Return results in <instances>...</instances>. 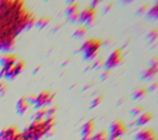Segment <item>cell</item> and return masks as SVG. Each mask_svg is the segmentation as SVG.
Here are the masks:
<instances>
[{"label":"cell","instance_id":"1","mask_svg":"<svg viewBox=\"0 0 158 140\" xmlns=\"http://www.w3.org/2000/svg\"><path fill=\"white\" fill-rule=\"evenodd\" d=\"M35 22L36 17L22 1H0V50L11 49L17 34Z\"/></svg>","mask_w":158,"mask_h":140},{"label":"cell","instance_id":"2","mask_svg":"<svg viewBox=\"0 0 158 140\" xmlns=\"http://www.w3.org/2000/svg\"><path fill=\"white\" fill-rule=\"evenodd\" d=\"M54 117H46L43 120H32V123L22 131L26 140H41L43 136L51 135L54 126Z\"/></svg>","mask_w":158,"mask_h":140},{"label":"cell","instance_id":"3","mask_svg":"<svg viewBox=\"0 0 158 140\" xmlns=\"http://www.w3.org/2000/svg\"><path fill=\"white\" fill-rule=\"evenodd\" d=\"M102 45H104L102 39L94 38V37L86 38V39L83 42V44H81L79 52L83 53V59H84L85 61H93L94 59L98 58V54H99L100 48H101Z\"/></svg>","mask_w":158,"mask_h":140},{"label":"cell","instance_id":"4","mask_svg":"<svg viewBox=\"0 0 158 140\" xmlns=\"http://www.w3.org/2000/svg\"><path fill=\"white\" fill-rule=\"evenodd\" d=\"M53 99H54V95L51 91H48V90L41 91L38 95H35V96H31L30 98H27V101L30 102V104L32 103L36 109L46 108L47 106H51L52 102H53Z\"/></svg>","mask_w":158,"mask_h":140},{"label":"cell","instance_id":"5","mask_svg":"<svg viewBox=\"0 0 158 140\" xmlns=\"http://www.w3.org/2000/svg\"><path fill=\"white\" fill-rule=\"evenodd\" d=\"M123 60V54H122V49L121 48H117L115 50H112L109 56L104 60V69L105 70H111L116 66H118Z\"/></svg>","mask_w":158,"mask_h":140},{"label":"cell","instance_id":"6","mask_svg":"<svg viewBox=\"0 0 158 140\" xmlns=\"http://www.w3.org/2000/svg\"><path fill=\"white\" fill-rule=\"evenodd\" d=\"M95 18H96V10L90 7V6H86L80 11L78 22L81 23V25H85L86 27H89L95 22Z\"/></svg>","mask_w":158,"mask_h":140},{"label":"cell","instance_id":"7","mask_svg":"<svg viewBox=\"0 0 158 140\" xmlns=\"http://www.w3.org/2000/svg\"><path fill=\"white\" fill-rule=\"evenodd\" d=\"M127 131V126L122 120H114L110 126H109V136H115V138H120Z\"/></svg>","mask_w":158,"mask_h":140},{"label":"cell","instance_id":"8","mask_svg":"<svg viewBox=\"0 0 158 140\" xmlns=\"http://www.w3.org/2000/svg\"><path fill=\"white\" fill-rule=\"evenodd\" d=\"M17 56L12 55V54H5L0 58V65H1V71H0V76H2L16 61H17Z\"/></svg>","mask_w":158,"mask_h":140},{"label":"cell","instance_id":"9","mask_svg":"<svg viewBox=\"0 0 158 140\" xmlns=\"http://www.w3.org/2000/svg\"><path fill=\"white\" fill-rule=\"evenodd\" d=\"M23 68H25V61L23 60H17L2 76L7 77V79H14V77H16L17 75L21 74V71L23 70Z\"/></svg>","mask_w":158,"mask_h":140},{"label":"cell","instance_id":"10","mask_svg":"<svg viewBox=\"0 0 158 140\" xmlns=\"http://www.w3.org/2000/svg\"><path fill=\"white\" fill-rule=\"evenodd\" d=\"M152 118H153V114H152L151 112H143L142 114H139V115L135 119V122H133L132 124L136 125V126H143V125L148 124V122H151Z\"/></svg>","mask_w":158,"mask_h":140},{"label":"cell","instance_id":"11","mask_svg":"<svg viewBox=\"0 0 158 140\" xmlns=\"http://www.w3.org/2000/svg\"><path fill=\"white\" fill-rule=\"evenodd\" d=\"M94 130H95V122H94L93 119L86 120V122L81 125V130H80L81 138H83V136H91V135L94 134Z\"/></svg>","mask_w":158,"mask_h":140},{"label":"cell","instance_id":"12","mask_svg":"<svg viewBox=\"0 0 158 140\" xmlns=\"http://www.w3.org/2000/svg\"><path fill=\"white\" fill-rule=\"evenodd\" d=\"M157 75H158V68L148 65L147 68L143 69V71L141 74V79L142 80H153Z\"/></svg>","mask_w":158,"mask_h":140},{"label":"cell","instance_id":"13","mask_svg":"<svg viewBox=\"0 0 158 140\" xmlns=\"http://www.w3.org/2000/svg\"><path fill=\"white\" fill-rule=\"evenodd\" d=\"M19 133L16 126H9L0 131V140H11Z\"/></svg>","mask_w":158,"mask_h":140},{"label":"cell","instance_id":"14","mask_svg":"<svg viewBox=\"0 0 158 140\" xmlns=\"http://www.w3.org/2000/svg\"><path fill=\"white\" fill-rule=\"evenodd\" d=\"M153 134H156L153 129H148V128H144V129H141V130H138V131L135 134V136H133V140H146V139H148L149 136H152Z\"/></svg>","mask_w":158,"mask_h":140},{"label":"cell","instance_id":"15","mask_svg":"<svg viewBox=\"0 0 158 140\" xmlns=\"http://www.w3.org/2000/svg\"><path fill=\"white\" fill-rule=\"evenodd\" d=\"M28 107H30V102L27 101L26 97H21V98L16 102V112H17L19 114H25L26 111L28 109Z\"/></svg>","mask_w":158,"mask_h":140},{"label":"cell","instance_id":"16","mask_svg":"<svg viewBox=\"0 0 158 140\" xmlns=\"http://www.w3.org/2000/svg\"><path fill=\"white\" fill-rule=\"evenodd\" d=\"M146 17L149 20H153V21L158 20V1L154 2L152 6H149L148 11L146 12Z\"/></svg>","mask_w":158,"mask_h":140},{"label":"cell","instance_id":"17","mask_svg":"<svg viewBox=\"0 0 158 140\" xmlns=\"http://www.w3.org/2000/svg\"><path fill=\"white\" fill-rule=\"evenodd\" d=\"M88 33V27L85 25H79L78 28H75V31L73 32V37L74 38H83L85 37Z\"/></svg>","mask_w":158,"mask_h":140},{"label":"cell","instance_id":"18","mask_svg":"<svg viewBox=\"0 0 158 140\" xmlns=\"http://www.w3.org/2000/svg\"><path fill=\"white\" fill-rule=\"evenodd\" d=\"M147 95V88L146 87H137L133 92H132V99H142L144 96Z\"/></svg>","mask_w":158,"mask_h":140},{"label":"cell","instance_id":"19","mask_svg":"<svg viewBox=\"0 0 158 140\" xmlns=\"http://www.w3.org/2000/svg\"><path fill=\"white\" fill-rule=\"evenodd\" d=\"M75 11H79V4H78L77 1H72V2H69V4L67 5L64 12H65V16H69V15L74 14Z\"/></svg>","mask_w":158,"mask_h":140},{"label":"cell","instance_id":"20","mask_svg":"<svg viewBox=\"0 0 158 140\" xmlns=\"http://www.w3.org/2000/svg\"><path fill=\"white\" fill-rule=\"evenodd\" d=\"M47 117V108H40L36 109L33 114V120H43Z\"/></svg>","mask_w":158,"mask_h":140},{"label":"cell","instance_id":"21","mask_svg":"<svg viewBox=\"0 0 158 140\" xmlns=\"http://www.w3.org/2000/svg\"><path fill=\"white\" fill-rule=\"evenodd\" d=\"M147 39H148V42H149L151 44L154 43V42H158V27L151 29V31L147 33Z\"/></svg>","mask_w":158,"mask_h":140},{"label":"cell","instance_id":"22","mask_svg":"<svg viewBox=\"0 0 158 140\" xmlns=\"http://www.w3.org/2000/svg\"><path fill=\"white\" fill-rule=\"evenodd\" d=\"M107 131L106 130H99L91 135L90 140H107Z\"/></svg>","mask_w":158,"mask_h":140},{"label":"cell","instance_id":"23","mask_svg":"<svg viewBox=\"0 0 158 140\" xmlns=\"http://www.w3.org/2000/svg\"><path fill=\"white\" fill-rule=\"evenodd\" d=\"M49 21H51V18H49V17L43 16V17L37 18V20H36V22H35V25H36L38 28H43V27H46V26L49 23Z\"/></svg>","mask_w":158,"mask_h":140},{"label":"cell","instance_id":"24","mask_svg":"<svg viewBox=\"0 0 158 140\" xmlns=\"http://www.w3.org/2000/svg\"><path fill=\"white\" fill-rule=\"evenodd\" d=\"M101 68H104V59L102 58H96L91 61L89 69H101Z\"/></svg>","mask_w":158,"mask_h":140},{"label":"cell","instance_id":"25","mask_svg":"<svg viewBox=\"0 0 158 140\" xmlns=\"http://www.w3.org/2000/svg\"><path fill=\"white\" fill-rule=\"evenodd\" d=\"M144 111H143V107L142 106H135L131 111H130V114L132 115V117H135V118H137L139 114H142Z\"/></svg>","mask_w":158,"mask_h":140},{"label":"cell","instance_id":"26","mask_svg":"<svg viewBox=\"0 0 158 140\" xmlns=\"http://www.w3.org/2000/svg\"><path fill=\"white\" fill-rule=\"evenodd\" d=\"M102 102V96L101 95H98V96H95L93 99H91V102H90V109H93V108H95V107H98L100 103Z\"/></svg>","mask_w":158,"mask_h":140},{"label":"cell","instance_id":"27","mask_svg":"<svg viewBox=\"0 0 158 140\" xmlns=\"http://www.w3.org/2000/svg\"><path fill=\"white\" fill-rule=\"evenodd\" d=\"M79 15H80V10H79V11H75L74 14H72V15H69V16H67V18H68L69 22H78Z\"/></svg>","mask_w":158,"mask_h":140},{"label":"cell","instance_id":"28","mask_svg":"<svg viewBox=\"0 0 158 140\" xmlns=\"http://www.w3.org/2000/svg\"><path fill=\"white\" fill-rule=\"evenodd\" d=\"M148 9H149V6H148V4H142L139 7H138V10H137V14L138 15H146V12L148 11Z\"/></svg>","mask_w":158,"mask_h":140},{"label":"cell","instance_id":"29","mask_svg":"<svg viewBox=\"0 0 158 140\" xmlns=\"http://www.w3.org/2000/svg\"><path fill=\"white\" fill-rule=\"evenodd\" d=\"M158 88V81H153L149 86H148V88H147V92H153V91H156Z\"/></svg>","mask_w":158,"mask_h":140},{"label":"cell","instance_id":"30","mask_svg":"<svg viewBox=\"0 0 158 140\" xmlns=\"http://www.w3.org/2000/svg\"><path fill=\"white\" fill-rule=\"evenodd\" d=\"M109 76H110V71H109V70H104V71L101 72V75H100V80H101V81H105Z\"/></svg>","mask_w":158,"mask_h":140},{"label":"cell","instance_id":"31","mask_svg":"<svg viewBox=\"0 0 158 140\" xmlns=\"http://www.w3.org/2000/svg\"><path fill=\"white\" fill-rule=\"evenodd\" d=\"M148 65H151V66H157V68H158V56H153V58L149 60Z\"/></svg>","mask_w":158,"mask_h":140},{"label":"cell","instance_id":"32","mask_svg":"<svg viewBox=\"0 0 158 140\" xmlns=\"http://www.w3.org/2000/svg\"><path fill=\"white\" fill-rule=\"evenodd\" d=\"M112 6H114V4H112V2H107V4L104 6V10H102V12H104V14H106L107 11H110V10H111V7H112Z\"/></svg>","mask_w":158,"mask_h":140},{"label":"cell","instance_id":"33","mask_svg":"<svg viewBox=\"0 0 158 140\" xmlns=\"http://www.w3.org/2000/svg\"><path fill=\"white\" fill-rule=\"evenodd\" d=\"M99 5H100V1H99V0H94V1H91V2H90V5H89V6L96 10V6H99Z\"/></svg>","mask_w":158,"mask_h":140},{"label":"cell","instance_id":"34","mask_svg":"<svg viewBox=\"0 0 158 140\" xmlns=\"http://www.w3.org/2000/svg\"><path fill=\"white\" fill-rule=\"evenodd\" d=\"M6 91V85L4 82H0V95H2Z\"/></svg>","mask_w":158,"mask_h":140},{"label":"cell","instance_id":"35","mask_svg":"<svg viewBox=\"0 0 158 140\" xmlns=\"http://www.w3.org/2000/svg\"><path fill=\"white\" fill-rule=\"evenodd\" d=\"M146 140H158V136H157V134H153L152 136H149V138L146 139Z\"/></svg>","mask_w":158,"mask_h":140},{"label":"cell","instance_id":"36","mask_svg":"<svg viewBox=\"0 0 158 140\" xmlns=\"http://www.w3.org/2000/svg\"><path fill=\"white\" fill-rule=\"evenodd\" d=\"M125 101H126V97H121V98H120V99L117 101V104L120 106V104H122V103H123Z\"/></svg>","mask_w":158,"mask_h":140},{"label":"cell","instance_id":"37","mask_svg":"<svg viewBox=\"0 0 158 140\" xmlns=\"http://www.w3.org/2000/svg\"><path fill=\"white\" fill-rule=\"evenodd\" d=\"M90 86H93V82H89V84H85V86H84V88H83V90L85 91V90H88V88H89Z\"/></svg>","mask_w":158,"mask_h":140}]
</instances>
